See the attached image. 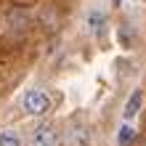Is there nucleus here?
Returning a JSON list of instances; mask_svg holds the SVG:
<instances>
[{
    "label": "nucleus",
    "instance_id": "2",
    "mask_svg": "<svg viewBox=\"0 0 146 146\" xmlns=\"http://www.w3.org/2000/svg\"><path fill=\"white\" fill-rule=\"evenodd\" d=\"M58 141H61L58 130L53 125H48V122H40L35 130H32V135H29L32 146H58Z\"/></svg>",
    "mask_w": 146,
    "mask_h": 146
},
{
    "label": "nucleus",
    "instance_id": "5",
    "mask_svg": "<svg viewBox=\"0 0 146 146\" xmlns=\"http://www.w3.org/2000/svg\"><path fill=\"white\" fill-rule=\"evenodd\" d=\"M0 146H21V135L13 127H3L0 130Z\"/></svg>",
    "mask_w": 146,
    "mask_h": 146
},
{
    "label": "nucleus",
    "instance_id": "6",
    "mask_svg": "<svg viewBox=\"0 0 146 146\" xmlns=\"http://www.w3.org/2000/svg\"><path fill=\"white\" fill-rule=\"evenodd\" d=\"M133 135H135L133 127H130V125H122V127H119V133H117V143H119V146H127V143L133 141Z\"/></svg>",
    "mask_w": 146,
    "mask_h": 146
},
{
    "label": "nucleus",
    "instance_id": "3",
    "mask_svg": "<svg viewBox=\"0 0 146 146\" xmlns=\"http://www.w3.org/2000/svg\"><path fill=\"white\" fill-rule=\"evenodd\" d=\"M141 106H143V90L135 88V90L130 93V98H127V104H125L122 117L127 119V122H130V119H135V117H138V111H141Z\"/></svg>",
    "mask_w": 146,
    "mask_h": 146
},
{
    "label": "nucleus",
    "instance_id": "4",
    "mask_svg": "<svg viewBox=\"0 0 146 146\" xmlns=\"http://www.w3.org/2000/svg\"><path fill=\"white\" fill-rule=\"evenodd\" d=\"M104 24H106V16L98 11V8H93V11L88 13V32L93 37H98L101 32H104Z\"/></svg>",
    "mask_w": 146,
    "mask_h": 146
},
{
    "label": "nucleus",
    "instance_id": "7",
    "mask_svg": "<svg viewBox=\"0 0 146 146\" xmlns=\"http://www.w3.org/2000/svg\"><path fill=\"white\" fill-rule=\"evenodd\" d=\"M111 3H114V5H119V3H122V0H111Z\"/></svg>",
    "mask_w": 146,
    "mask_h": 146
},
{
    "label": "nucleus",
    "instance_id": "1",
    "mask_svg": "<svg viewBox=\"0 0 146 146\" xmlns=\"http://www.w3.org/2000/svg\"><path fill=\"white\" fill-rule=\"evenodd\" d=\"M21 109L29 117H45L50 111V96L45 90H40V88H29L21 96Z\"/></svg>",
    "mask_w": 146,
    "mask_h": 146
}]
</instances>
